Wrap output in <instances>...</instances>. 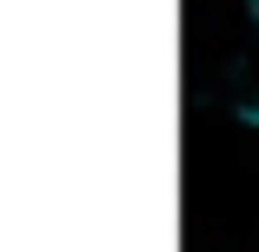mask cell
Wrapping results in <instances>:
<instances>
[{"label": "cell", "instance_id": "cell-1", "mask_svg": "<svg viewBox=\"0 0 259 252\" xmlns=\"http://www.w3.org/2000/svg\"><path fill=\"white\" fill-rule=\"evenodd\" d=\"M233 113H239V120H246V126H259V86H252V93H239V99H233Z\"/></svg>", "mask_w": 259, "mask_h": 252}, {"label": "cell", "instance_id": "cell-2", "mask_svg": "<svg viewBox=\"0 0 259 252\" xmlns=\"http://www.w3.org/2000/svg\"><path fill=\"white\" fill-rule=\"evenodd\" d=\"M246 7H252V20H259V0H246Z\"/></svg>", "mask_w": 259, "mask_h": 252}]
</instances>
